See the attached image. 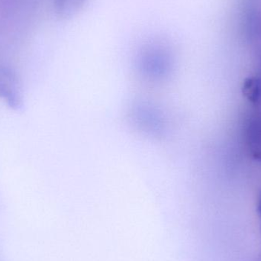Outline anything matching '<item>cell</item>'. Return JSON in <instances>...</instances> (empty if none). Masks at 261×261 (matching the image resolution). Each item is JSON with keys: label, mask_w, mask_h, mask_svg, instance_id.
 Instances as JSON below:
<instances>
[{"label": "cell", "mask_w": 261, "mask_h": 261, "mask_svg": "<svg viewBox=\"0 0 261 261\" xmlns=\"http://www.w3.org/2000/svg\"><path fill=\"white\" fill-rule=\"evenodd\" d=\"M84 0H58L60 12L66 15H72L81 9Z\"/></svg>", "instance_id": "obj_3"}, {"label": "cell", "mask_w": 261, "mask_h": 261, "mask_svg": "<svg viewBox=\"0 0 261 261\" xmlns=\"http://www.w3.org/2000/svg\"><path fill=\"white\" fill-rule=\"evenodd\" d=\"M245 24L248 37L254 44L261 56V11L254 1L246 5Z\"/></svg>", "instance_id": "obj_1"}, {"label": "cell", "mask_w": 261, "mask_h": 261, "mask_svg": "<svg viewBox=\"0 0 261 261\" xmlns=\"http://www.w3.org/2000/svg\"><path fill=\"white\" fill-rule=\"evenodd\" d=\"M257 211H258L259 216H260L261 225V193L260 195V197H259L258 205H257Z\"/></svg>", "instance_id": "obj_4"}, {"label": "cell", "mask_w": 261, "mask_h": 261, "mask_svg": "<svg viewBox=\"0 0 261 261\" xmlns=\"http://www.w3.org/2000/svg\"><path fill=\"white\" fill-rule=\"evenodd\" d=\"M247 144L252 156L261 161V116L253 115L248 118L245 126Z\"/></svg>", "instance_id": "obj_2"}]
</instances>
